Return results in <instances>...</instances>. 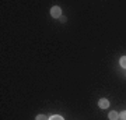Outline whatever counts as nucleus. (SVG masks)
<instances>
[{
    "label": "nucleus",
    "instance_id": "nucleus-1",
    "mask_svg": "<svg viewBox=\"0 0 126 120\" xmlns=\"http://www.w3.org/2000/svg\"><path fill=\"white\" fill-rule=\"evenodd\" d=\"M50 15L53 18H60L62 17V10L59 6H53L52 9H50Z\"/></svg>",
    "mask_w": 126,
    "mask_h": 120
},
{
    "label": "nucleus",
    "instance_id": "nucleus-2",
    "mask_svg": "<svg viewBox=\"0 0 126 120\" xmlns=\"http://www.w3.org/2000/svg\"><path fill=\"white\" fill-rule=\"evenodd\" d=\"M98 105H99V107L101 109H108V106H109V101L107 98H101L98 101Z\"/></svg>",
    "mask_w": 126,
    "mask_h": 120
},
{
    "label": "nucleus",
    "instance_id": "nucleus-3",
    "mask_svg": "<svg viewBox=\"0 0 126 120\" xmlns=\"http://www.w3.org/2000/svg\"><path fill=\"white\" fill-rule=\"evenodd\" d=\"M108 117H109V120H118V117H119V113H118V112H115V110H112V112H109Z\"/></svg>",
    "mask_w": 126,
    "mask_h": 120
},
{
    "label": "nucleus",
    "instance_id": "nucleus-4",
    "mask_svg": "<svg viewBox=\"0 0 126 120\" xmlns=\"http://www.w3.org/2000/svg\"><path fill=\"white\" fill-rule=\"evenodd\" d=\"M119 63H121V66L123 67V68H126V56H122L121 60H119Z\"/></svg>",
    "mask_w": 126,
    "mask_h": 120
},
{
    "label": "nucleus",
    "instance_id": "nucleus-5",
    "mask_svg": "<svg viewBox=\"0 0 126 120\" xmlns=\"http://www.w3.org/2000/svg\"><path fill=\"white\" fill-rule=\"evenodd\" d=\"M35 120H49V119H48L45 115H38V116L35 117Z\"/></svg>",
    "mask_w": 126,
    "mask_h": 120
},
{
    "label": "nucleus",
    "instance_id": "nucleus-6",
    "mask_svg": "<svg viewBox=\"0 0 126 120\" xmlns=\"http://www.w3.org/2000/svg\"><path fill=\"white\" fill-rule=\"evenodd\" d=\"M49 120H63V117L62 116H59V115H55V116H52Z\"/></svg>",
    "mask_w": 126,
    "mask_h": 120
},
{
    "label": "nucleus",
    "instance_id": "nucleus-7",
    "mask_svg": "<svg viewBox=\"0 0 126 120\" xmlns=\"http://www.w3.org/2000/svg\"><path fill=\"white\" fill-rule=\"evenodd\" d=\"M119 117H121V120H126V110L121 112V115H119Z\"/></svg>",
    "mask_w": 126,
    "mask_h": 120
},
{
    "label": "nucleus",
    "instance_id": "nucleus-8",
    "mask_svg": "<svg viewBox=\"0 0 126 120\" xmlns=\"http://www.w3.org/2000/svg\"><path fill=\"white\" fill-rule=\"evenodd\" d=\"M59 20H60V21H62V22H64V21H66V17H64V15H62V17L59 18Z\"/></svg>",
    "mask_w": 126,
    "mask_h": 120
}]
</instances>
